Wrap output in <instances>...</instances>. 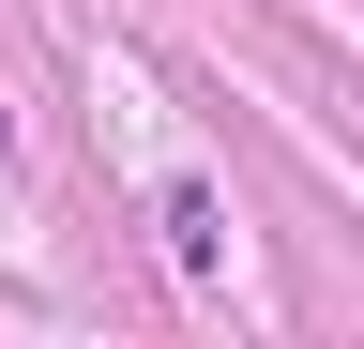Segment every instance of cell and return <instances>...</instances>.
I'll return each instance as SVG.
<instances>
[{"instance_id": "cell-1", "label": "cell", "mask_w": 364, "mask_h": 349, "mask_svg": "<svg viewBox=\"0 0 364 349\" xmlns=\"http://www.w3.org/2000/svg\"><path fill=\"white\" fill-rule=\"evenodd\" d=\"M152 228H167V274H182V289H213V274H228V213H213V183H167V198H152Z\"/></svg>"}, {"instance_id": "cell-2", "label": "cell", "mask_w": 364, "mask_h": 349, "mask_svg": "<svg viewBox=\"0 0 364 349\" xmlns=\"http://www.w3.org/2000/svg\"><path fill=\"white\" fill-rule=\"evenodd\" d=\"M0 152H16V107H0Z\"/></svg>"}]
</instances>
